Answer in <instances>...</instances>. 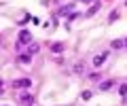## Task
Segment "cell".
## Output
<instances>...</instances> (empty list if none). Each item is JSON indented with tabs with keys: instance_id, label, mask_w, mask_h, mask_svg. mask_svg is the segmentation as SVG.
Masks as SVG:
<instances>
[{
	"instance_id": "8",
	"label": "cell",
	"mask_w": 127,
	"mask_h": 106,
	"mask_svg": "<svg viewBox=\"0 0 127 106\" xmlns=\"http://www.w3.org/2000/svg\"><path fill=\"white\" fill-rule=\"evenodd\" d=\"M97 11H100V2H97V4H93L89 11H87V17H91V15H93V13H97Z\"/></svg>"
},
{
	"instance_id": "14",
	"label": "cell",
	"mask_w": 127,
	"mask_h": 106,
	"mask_svg": "<svg viewBox=\"0 0 127 106\" xmlns=\"http://www.w3.org/2000/svg\"><path fill=\"white\" fill-rule=\"evenodd\" d=\"M83 2H93V0H83Z\"/></svg>"
},
{
	"instance_id": "9",
	"label": "cell",
	"mask_w": 127,
	"mask_h": 106,
	"mask_svg": "<svg viewBox=\"0 0 127 106\" xmlns=\"http://www.w3.org/2000/svg\"><path fill=\"white\" fill-rule=\"evenodd\" d=\"M123 45H125L123 40H112V42H110V47H112V49H121Z\"/></svg>"
},
{
	"instance_id": "5",
	"label": "cell",
	"mask_w": 127,
	"mask_h": 106,
	"mask_svg": "<svg viewBox=\"0 0 127 106\" xmlns=\"http://www.w3.org/2000/svg\"><path fill=\"white\" fill-rule=\"evenodd\" d=\"M51 51H53V53H62L64 51V42H53V45H51Z\"/></svg>"
},
{
	"instance_id": "3",
	"label": "cell",
	"mask_w": 127,
	"mask_h": 106,
	"mask_svg": "<svg viewBox=\"0 0 127 106\" xmlns=\"http://www.w3.org/2000/svg\"><path fill=\"white\" fill-rule=\"evenodd\" d=\"M30 40H32V34L28 32V30L19 32V42H21V45H30Z\"/></svg>"
},
{
	"instance_id": "10",
	"label": "cell",
	"mask_w": 127,
	"mask_h": 106,
	"mask_svg": "<svg viewBox=\"0 0 127 106\" xmlns=\"http://www.w3.org/2000/svg\"><path fill=\"white\" fill-rule=\"evenodd\" d=\"M74 72H76V74H83V72H85V66H83V64H76V66H74Z\"/></svg>"
},
{
	"instance_id": "2",
	"label": "cell",
	"mask_w": 127,
	"mask_h": 106,
	"mask_svg": "<svg viewBox=\"0 0 127 106\" xmlns=\"http://www.w3.org/2000/svg\"><path fill=\"white\" fill-rule=\"evenodd\" d=\"M19 102H21L23 106H32V102H34V96H32L30 91H21V93H19Z\"/></svg>"
},
{
	"instance_id": "4",
	"label": "cell",
	"mask_w": 127,
	"mask_h": 106,
	"mask_svg": "<svg viewBox=\"0 0 127 106\" xmlns=\"http://www.w3.org/2000/svg\"><path fill=\"white\" fill-rule=\"evenodd\" d=\"M106 57H108V53H102V55H95V57H93V66H95V68H97V66H102V64L106 62Z\"/></svg>"
},
{
	"instance_id": "15",
	"label": "cell",
	"mask_w": 127,
	"mask_h": 106,
	"mask_svg": "<svg viewBox=\"0 0 127 106\" xmlns=\"http://www.w3.org/2000/svg\"><path fill=\"white\" fill-rule=\"evenodd\" d=\"M125 45H127V40H125Z\"/></svg>"
},
{
	"instance_id": "7",
	"label": "cell",
	"mask_w": 127,
	"mask_h": 106,
	"mask_svg": "<svg viewBox=\"0 0 127 106\" xmlns=\"http://www.w3.org/2000/svg\"><path fill=\"white\" fill-rule=\"evenodd\" d=\"M112 85H114V81H104V83L100 85V89H102V91H108V89L112 87Z\"/></svg>"
},
{
	"instance_id": "11",
	"label": "cell",
	"mask_w": 127,
	"mask_h": 106,
	"mask_svg": "<svg viewBox=\"0 0 127 106\" xmlns=\"http://www.w3.org/2000/svg\"><path fill=\"white\" fill-rule=\"evenodd\" d=\"M119 93H121V96H125V93H127V85H121V87H119Z\"/></svg>"
},
{
	"instance_id": "13",
	"label": "cell",
	"mask_w": 127,
	"mask_h": 106,
	"mask_svg": "<svg viewBox=\"0 0 127 106\" xmlns=\"http://www.w3.org/2000/svg\"><path fill=\"white\" fill-rule=\"evenodd\" d=\"M117 17H119V13H117V11H112V13H110V21H114Z\"/></svg>"
},
{
	"instance_id": "12",
	"label": "cell",
	"mask_w": 127,
	"mask_h": 106,
	"mask_svg": "<svg viewBox=\"0 0 127 106\" xmlns=\"http://www.w3.org/2000/svg\"><path fill=\"white\" fill-rule=\"evenodd\" d=\"M36 51H38V45H32V47H30V51H28V53H30V55H32V53H36Z\"/></svg>"
},
{
	"instance_id": "1",
	"label": "cell",
	"mask_w": 127,
	"mask_h": 106,
	"mask_svg": "<svg viewBox=\"0 0 127 106\" xmlns=\"http://www.w3.org/2000/svg\"><path fill=\"white\" fill-rule=\"evenodd\" d=\"M11 85H13V89H26V87H32V81L30 78H17Z\"/></svg>"
},
{
	"instance_id": "6",
	"label": "cell",
	"mask_w": 127,
	"mask_h": 106,
	"mask_svg": "<svg viewBox=\"0 0 127 106\" xmlns=\"http://www.w3.org/2000/svg\"><path fill=\"white\" fill-rule=\"evenodd\" d=\"M19 62H21V64H30L32 55H30V53H21V55H19Z\"/></svg>"
}]
</instances>
